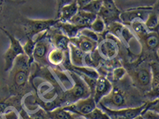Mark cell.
I'll return each mask as SVG.
<instances>
[{"mask_svg": "<svg viewBox=\"0 0 159 119\" xmlns=\"http://www.w3.org/2000/svg\"><path fill=\"white\" fill-rule=\"evenodd\" d=\"M49 31L47 35L48 37H47L51 43L52 46L55 48L62 50L64 52H68L70 38L57 27H52L49 29Z\"/></svg>", "mask_w": 159, "mask_h": 119, "instance_id": "4fadbf2b", "label": "cell"}, {"mask_svg": "<svg viewBox=\"0 0 159 119\" xmlns=\"http://www.w3.org/2000/svg\"><path fill=\"white\" fill-rule=\"evenodd\" d=\"M97 107L96 103L92 96L86 99H80L75 103L70 104L62 108L64 110L71 112L77 115L84 117L90 113Z\"/></svg>", "mask_w": 159, "mask_h": 119, "instance_id": "9c48e42d", "label": "cell"}, {"mask_svg": "<svg viewBox=\"0 0 159 119\" xmlns=\"http://www.w3.org/2000/svg\"><path fill=\"white\" fill-rule=\"evenodd\" d=\"M49 119H77L79 115L64 110L62 107H58L47 112Z\"/></svg>", "mask_w": 159, "mask_h": 119, "instance_id": "603a6c76", "label": "cell"}, {"mask_svg": "<svg viewBox=\"0 0 159 119\" xmlns=\"http://www.w3.org/2000/svg\"><path fill=\"white\" fill-rule=\"evenodd\" d=\"M152 10V7H139L129 9L121 12L120 19L121 23L125 25H130L132 22L137 20L144 23Z\"/></svg>", "mask_w": 159, "mask_h": 119, "instance_id": "ba28073f", "label": "cell"}, {"mask_svg": "<svg viewBox=\"0 0 159 119\" xmlns=\"http://www.w3.org/2000/svg\"><path fill=\"white\" fill-rule=\"evenodd\" d=\"M78 34H81V35H83V36L87 37L93 40V41H96L98 43L100 42L101 40L102 39V37H100L101 34H98L95 32L92 31L91 29H89L88 28H85V29H81L80 31H79Z\"/></svg>", "mask_w": 159, "mask_h": 119, "instance_id": "f546056e", "label": "cell"}, {"mask_svg": "<svg viewBox=\"0 0 159 119\" xmlns=\"http://www.w3.org/2000/svg\"><path fill=\"white\" fill-rule=\"evenodd\" d=\"M112 86L113 84L105 76L99 75V76L97 79L95 91H94L93 96L96 105L100 101L102 98L107 95L111 91Z\"/></svg>", "mask_w": 159, "mask_h": 119, "instance_id": "2e32d148", "label": "cell"}, {"mask_svg": "<svg viewBox=\"0 0 159 119\" xmlns=\"http://www.w3.org/2000/svg\"><path fill=\"white\" fill-rule=\"evenodd\" d=\"M96 17L97 15L96 14L78 9L75 15L68 22L74 24L76 27H78L81 29L85 28L89 29V26L95 20Z\"/></svg>", "mask_w": 159, "mask_h": 119, "instance_id": "e0dca14e", "label": "cell"}, {"mask_svg": "<svg viewBox=\"0 0 159 119\" xmlns=\"http://www.w3.org/2000/svg\"><path fill=\"white\" fill-rule=\"evenodd\" d=\"M0 119H2V118H0Z\"/></svg>", "mask_w": 159, "mask_h": 119, "instance_id": "ab89813d", "label": "cell"}, {"mask_svg": "<svg viewBox=\"0 0 159 119\" xmlns=\"http://www.w3.org/2000/svg\"><path fill=\"white\" fill-rule=\"evenodd\" d=\"M120 14L121 11L117 7L115 2L110 0H105L103 1L102 7L98 15L101 17L105 22L106 25H107L113 22L121 23Z\"/></svg>", "mask_w": 159, "mask_h": 119, "instance_id": "30bf717a", "label": "cell"}, {"mask_svg": "<svg viewBox=\"0 0 159 119\" xmlns=\"http://www.w3.org/2000/svg\"><path fill=\"white\" fill-rule=\"evenodd\" d=\"M69 58L71 64L74 66H85L84 65V58L86 54L73 44L70 42L68 45Z\"/></svg>", "mask_w": 159, "mask_h": 119, "instance_id": "d6986e66", "label": "cell"}, {"mask_svg": "<svg viewBox=\"0 0 159 119\" xmlns=\"http://www.w3.org/2000/svg\"><path fill=\"white\" fill-rule=\"evenodd\" d=\"M141 115L143 119H159L158 112L150 109H145Z\"/></svg>", "mask_w": 159, "mask_h": 119, "instance_id": "d6a6232c", "label": "cell"}, {"mask_svg": "<svg viewBox=\"0 0 159 119\" xmlns=\"http://www.w3.org/2000/svg\"><path fill=\"white\" fill-rule=\"evenodd\" d=\"M74 81V83L64 94L63 100L67 103L72 104L75 103L80 99H86L91 96V92L86 82L80 76L78 73L72 72L67 71Z\"/></svg>", "mask_w": 159, "mask_h": 119, "instance_id": "3957f363", "label": "cell"}, {"mask_svg": "<svg viewBox=\"0 0 159 119\" xmlns=\"http://www.w3.org/2000/svg\"><path fill=\"white\" fill-rule=\"evenodd\" d=\"M52 46L51 43L46 37L36 42L33 52V60L42 66L48 64L47 57Z\"/></svg>", "mask_w": 159, "mask_h": 119, "instance_id": "7c38bea8", "label": "cell"}, {"mask_svg": "<svg viewBox=\"0 0 159 119\" xmlns=\"http://www.w3.org/2000/svg\"><path fill=\"white\" fill-rule=\"evenodd\" d=\"M30 117L31 119H49L47 112L43 109H40L37 112L30 116Z\"/></svg>", "mask_w": 159, "mask_h": 119, "instance_id": "836d02e7", "label": "cell"}, {"mask_svg": "<svg viewBox=\"0 0 159 119\" xmlns=\"http://www.w3.org/2000/svg\"><path fill=\"white\" fill-rule=\"evenodd\" d=\"M78 6L76 1L71 2L70 3L64 5L60 9L58 13V21L61 22H68L78 11Z\"/></svg>", "mask_w": 159, "mask_h": 119, "instance_id": "ac0fdd59", "label": "cell"}, {"mask_svg": "<svg viewBox=\"0 0 159 119\" xmlns=\"http://www.w3.org/2000/svg\"><path fill=\"white\" fill-rule=\"evenodd\" d=\"M54 27H57L58 29L61 30V31L69 38H72L76 37L78 34L79 31L81 30L80 28L75 26L74 24L70 23L69 22L64 23L59 21L55 24V25Z\"/></svg>", "mask_w": 159, "mask_h": 119, "instance_id": "7402d4cb", "label": "cell"}, {"mask_svg": "<svg viewBox=\"0 0 159 119\" xmlns=\"http://www.w3.org/2000/svg\"><path fill=\"white\" fill-rule=\"evenodd\" d=\"M35 44L36 42H34L32 38H28L27 41L23 46V49L25 54H26L29 58H31L32 60H33L32 55H33L34 46H35Z\"/></svg>", "mask_w": 159, "mask_h": 119, "instance_id": "4dcf8cb0", "label": "cell"}, {"mask_svg": "<svg viewBox=\"0 0 159 119\" xmlns=\"http://www.w3.org/2000/svg\"><path fill=\"white\" fill-rule=\"evenodd\" d=\"M70 42L75 45L85 54L93 53L98 45V43L96 41L79 34L76 37L70 38Z\"/></svg>", "mask_w": 159, "mask_h": 119, "instance_id": "9a60e30c", "label": "cell"}, {"mask_svg": "<svg viewBox=\"0 0 159 119\" xmlns=\"http://www.w3.org/2000/svg\"><path fill=\"white\" fill-rule=\"evenodd\" d=\"M102 3L103 1H100V0H92V1H89L88 3L80 10H83L84 11L98 15L102 7Z\"/></svg>", "mask_w": 159, "mask_h": 119, "instance_id": "4316f807", "label": "cell"}, {"mask_svg": "<svg viewBox=\"0 0 159 119\" xmlns=\"http://www.w3.org/2000/svg\"><path fill=\"white\" fill-rule=\"evenodd\" d=\"M33 60L26 54L19 55L10 69L8 87L13 94H21L26 87L31 76V66Z\"/></svg>", "mask_w": 159, "mask_h": 119, "instance_id": "6da1fadb", "label": "cell"}, {"mask_svg": "<svg viewBox=\"0 0 159 119\" xmlns=\"http://www.w3.org/2000/svg\"><path fill=\"white\" fill-rule=\"evenodd\" d=\"M6 119H19L17 113L13 110H11L4 114Z\"/></svg>", "mask_w": 159, "mask_h": 119, "instance_id": "e575fe53", "label": "cell"}, {"mask_svg": "<svg viewBox=\"0 0 159 119\" xmlns=\"http://www.w3.org/2000/svg\"><path fill=\"white\" fill-rule=\"evenodd\" d=\"M126 75V69L123 67L116 68L112 73V77L114 82L121 80Z\"/></svg>", "mask_w": 159, "mask_h": 119, "instance_id": "1f68e13d", "label": "cell"}, {"mask_svg": "<svg viewBox=\"0 0 159 119\" xmlns=\"http://www.w3.org/2000/svg\"><path fill=\"white\" fill-rule=\"evenodd\" d=\"M69 58V51L64 52L62 50L52 48L49 52L47 57L48 63L54 66H60L63 64ZM70 59V58H69Z\"/></svg>", "mask_w": 159, "mask_h": 119, "instance_id": "ffe728a7", "label": "cell"}, {"mask_svg": "<svg viewBox=\"0 0 159 119\" xmlns=\"http://www.w3.org/2000/svg\"><path fill=\"white\" fill-rule=\"evenodd\" d=\"M58 20H31L26 19L23 24V30L28 38H33L37 34L53 27Z\"/></svg>", "mask_w": 159, "mask_h": 119, "instance_id": "8992f818", "label": "cell"}, {"mask_svg": "<svg viewBox=\"0 0 159 119\" xmlns=\"http://www.w3.org/2000/svg\"><path fill=\"white\" fill-rule=\"evenodd\" d=\"M0 29L6 33L10 40V46L7 49V52L4 55L5 59V72H7L11 69L13 62L16 58L21 54H24V51L23 49V46L20 43L18 39L15 38L11 34H10L6 30L0 27Z\"/></svg>", "mask_w": 159, "mask_h": 119, "instance_id": "52a82bcc", "label": "cell"}, {"mask_svg": "<svg viewBox=\"0 0 159 119\" xmlns=\"http://www.w3.org/2000/svg\"><path fill=\"white\" fill-rule=\"evenodd\" d=\"M106 29V25L105 22L102 19L101 17H99L97 15V17L95 20L89 26V29H91L92 31L95 32L99 34H103L105 33Z\"/></svg>", "mask_w": 159, "mask_h": 119, "instance_id": "484cf974", "label": "cell"}, {"mask_svg": "<svg viewBox=\"0 0 159 119\" xmlns=\"http://www.w3.org/2000/svg\"><path fill=\"white\" fill-rule=\"evenodd\" d=\"M4 1L3 0H0V13L3 10V5H4Z\"/></svg>", "mask_w": 159, "mask_h": 119, "instance_id": "74e56055", "label": "cell"}, {"mask_svg": "<svg viewBox=\"0 0 159 119\" xmlns=\"http://www.w3.org/2000/svg\"><path fill=\"white\" fill-rule=\"evenodd\" d=\"M133 119H143V117H142L141 115H139V116H137V117L134 118Z\"/></svg>", "mask_w": 159, "mask_h": 119, "instance_id": "f35d334b", "label": "cell"}, {"mask_svg": "<svg viewBox=\"0 0 159 119\" xmlns=\"http://www.w3.org/2000/svg\"><path fill=\"white\" fill-rule=\"evenodd\" d=\"M130 25L131 26L133 32L137 34L139 38H141L149 32L146 28L145 24L141 21L137 20V21H133L130 24Z\"/></svg>", "mask_w": 159, "mask_h": 119, "instance_id": "83f0119b", "label": "cell"}, {"mask_svg": "<svg viewBox=\"0 0 159 119\" xmlns=\"http://www.w3.org/2000/svg\"><path fill=\"white\" fill-rule=\"evenodd\" d=\"M147 103H144L142 105L133 108H127L123 109H119V110H111L107 108L104 107L103 106H99L101 109L106 112L109 117H123L127 119H133L139 115H141L142 112L145 110Z\"/></svg>", "mask_w": 159, "mask_h": 119, "instance_id": "5bb4252c", "label": "cell"}, {"mask_svg": "<svg viewBox=\"0 0 159 119\" xmlns=\"http://www.w3.org/2000/svg\"><path fill=\"white\" fill-rule=\"evenodd\" d=\"M135 97H133V92L130 89L127 91L119 86H113L111 91L100 99L97 105L103 106L111 110L137 107Z\"/></svg>", "mask_w": 159, "mask_h": 119, "instance_id": "7a4b0ae2", "label": "cell"}, {"mask_svg": "<svg viewBox=\"0 0 159 119\" xmlns=\"http://www.w3.org/2000/svg\"><path fill=\"white\" fill-rule=\"evenodd\" d=\"M106 31L117 38L120 42L129 44L132 38H135L132 31L127 25L119 22H113L106 25Z\"/></svg>", "mask_w": 159, "mask_h": 119, "instance_id": "8fae6325", "label": "cell"}, {"mask_svg": "<svg viewBox=\"0 0 159 119\" xmlns=\"http://www.w3.org/2000/svg\"><path fill=\"white\" fill-rule=\"evenodd\" d=\"M82 117L85 119H111L106 112L97 107L90 113Z\"/></svg>", "mask_w": 159, "mask_h": 119, "instance_id": "f1b7e54d", "label": "cell"}, {"mask_svg": "<svg viewBox=\"0 0 159 119\" xmlns=\"http://www.w3.org/2000/svg\"><path fill=\"white\" fill-rule=\"evenodd\" d=\"M141 41L143 42V46L148 51H157L159 38L158 32L149 31L143 37L140 38Z\"/></svg>", "mask_w": 159, "mask_h": 119, "instance_id": "44dd1931", "label": "cell"}, {"mask_svg": "<svg viewBox=\"0 0 159 119\" xmlns=\"http://www.w3.org/2000/svg\"><path fill=\"white\" fill-rule=\"evenodd\" d=\"M152 71V85L151 90L148 93L150 95L156 94L158 96V64L157 62H152L150 64Z\"/></svg>", "mask_w": 159, "mask_h": 119, "instance_id": "cb8c5ba5", "label": "cell"}, {"mask_svg": "<svg viewBox=\"0 0 159 119\" xmlns=\"http://www.w3.org/2000/svg\"><path fill=\"white\" fill-rule=\"evenodd\" d=\"M110 117L111 119H127V118H125V117H117V116H116V117L111 116V117Z\"/></svg>", "mask_w": 159, "mask_h": 119, "instance_id": "8d00e7d4", "label": "cell"}, {"mask_svg": "<svg viewBox=\"0 0 159 119\" xmlns=\"http://www.w3.org/2000/svg\"><path fill=\"white\" fill-rule=\"evenodd\" d=\"M129 76L137 89L148 92L151 90L152 71L150 65L139 66L129 72Z\"/></svg>", "mask_w": 159, "mask_h": 119, "instance_id": "5b68a950", "label": "cell"}, {"mask_svg": "<svg viewBox=\"0 0 159 119\" xmlns=\"http://www.w3.org/2000/svg\"><path fill=\"white\" fill-rule=\"evenodd\" d=\"M144 24L148 31L158 32V14L157 12L152 11L149 13Z\"/></svg>", "mask_w": 159, "mask_h": 119, "instance_id": "d4e9b609", "label": "cell"}, {"mask_svg": "<svg viewBox=\"0 0 159 119\" xmlns=\"http://www.w3.org/2000/svg\"><path fill=\"white\" fill-rule=\"evenodd\" d=\"M119 42L117 38L109 33L98 43L96 51L102 60L113 61L119 52Z\"/></svg>", "mask_w": 159, "mask_h": 119, "instance_id": "277c9868", "label": "cell"}, {"mask_svg": "<svg viewBox=\"0 0 159 119\" xmlns=\"http://www.w3.org/2000/svg\"><path fill=\"white\" fill-rule=\"evenodd\" d=\"M9 101L8 99H6V100H2L0 99V113H3L4 112L5 110L7 108V107L9 105Z\"/></svg>", "mask_w": 159, "mask_h": 119, "instance_id": "d590c367", "label": "cell"}]
</instances>
